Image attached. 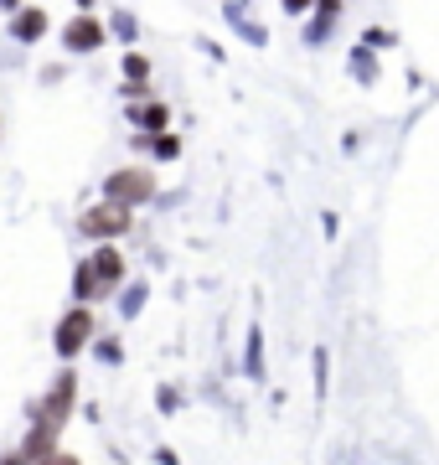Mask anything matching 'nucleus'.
<instances>
[{
  "mask_svg": "<svg viewBox=\"0 0 439 465\" xmlns=\"http://www.w3.org/2000/svg\"><path fill=\"white\" fill-rule=\"evenodd\" d=\"M130 223H135L130 207H119V202H93V207H83V217H78V232H83L88 243H119V238L130 232Z\"/></svg>",
  "mask_w": 439,
  "mask_h": 465,
  "instance_id": "nucleus-3",
  "label": "nucleus"
},
{
  "mask_svg": "<svg viewBox=\"0 0 439 465\" xmlns=\"http://www.w3.org/2000/svg\"><path fill=\"white\" fill-rule=\"evenodd\" d=\"M155 465H176V450H166V445H161V450H155Z\"/></svg>",
  "mask_w": 439,
  "mask_h": 465,
  "instance_id": "nucleus-27",
  "label": "nucleus"
},
{
  "mask_svg": "<svg viewBox=\"0 0 439 465\" xmlns=\"http://www.w3.org/2000/svg\"><path fill=\"white\" fill-rule=\"evenodd\" d=\"M119 94H124V104H140V99H155L151 84H119Z\"/></svg>",
  "mask_w": 439,
  "mask_h": 465,
  "instance_id": "nucleus-21",
  "label": "nucleus"
},
{
  "mask_svg": "<svg viewBox=\"0 0 439 465\" xmlns=\"http://www.w3.org/2000/svg\"><path fill=\"white\" fill-rule=\"evenodd\" d=\"M279 5H285L289 16H310L316 11V0H279Z\"/></svg>",
  "mask_w": 439,
  "mask_h": 465,
  "instance_id": "nucleus-23",
  "label": "nucleus"
},
{
  "mask_svg": "<svg viewBox=\"0 0 439 465\" xmlns=\"http://www.w3.org/2000/svg\"><path fill=\"white\" fill-rule=\"evenodd\" d=\"M310 393H316V403H326V393H331V351L326 347L310 351Z\"/></svg>",
  "mask_w": 439,
  "mask_h": 465,
  "instance_id": "nucleus-13",
  "label": "nucleus"
},
{
  "mask_svg": "<svg viewBox=\"0 0 439 465\" xmlns=\"http://www.w3.org/2000/svg\"><path fill=\"white\" fill-rule=\"evenodd\" d=\"M93 336H99V316H93V305H68L57 326H52V351H57V362L73 367L93 347Z\"/></svg>",
  "mask_w": 439,
  "mask_h": 465,
  "instance_id": "nucleus-1",
  "label": "nucleus"
},
{
  "mask_svg": "<svg viewBox=\"0 0 439 465\" xmlns=\"http://www.w3.org/2000/svg\"><path fill=\"white\" fill-rule=\"evenodd\" d=\"M78 399H83V378H78L73 367H63V372L47 382L42 403H36V419H47V424H57V430H68L73 414H78Z\"/></svg>",
  "mask_w": 439,
  "mask_h": 465,
  "instance_id": "nucleus-2",
  "label": "nucleus"
},
{
  "mask_svg": "<svg viewBox=\"0 0 439 465\" xmlns=\"http://www.w3.org/2000/svg\"><path fill=\"white\" fill-rule=\"evenodd\" d=\"M93 5H99V0H78V11H93Z\"/></svg>",
  "mask_w": 439,
  "mask_h": 465,
  "instance_id": "nucleus-30",
  "label": "nucleus"
},
{
  "mask_svg": "<svg viewBox=\"0 0 439 465\" xmlns=\"http://www.w3.org/2000/svg\"><path fill=\"white\" fill-rule=\"evenodd\" d=\"M119 295H124V300H119V316L135 321L140 311H145V300H151V284H145V280H124V290H119Z\"/></svg>",
  "mask_w": 439,
  "mask_h": 465,
  "instance_id": "nucleus-14",
  "label": "nucleus"
},
{
  "mask_svg": "<svg viewBox=\"0 0 439 465\" xmlns=\"http://www.w3.org/2000/svg\"><path fill=\"white\" fill-rule=\"evenodd\" d=\"M124 119H130V124H135L140 134H166V130H171V104H166V99L124 104Z\"/></svg>",
  "mask_w": 439,
  "mask_h": 465,
  "instance_id": "nucleus-8",
  "label": "nucleus"
},
{
  "mask_svg": "<svg viewBox=\"0 0 439 465\" xmlns=\"http://www.w3.org/2000/svg\"><path fill=\"white\" fill-rule=\"evenodd\" d=\"M316 5H321V11H337V16H341V0H316Z\"/></svg>",
  "mask_w": 439,
  "mask_h": 465,
  "instance_id": "nucleus-29",
  "label": "nucleus"
},
{
  "mask_svg": "<svg viewBox=\"0 0 439 465\" xmlns=\"http://www.w3.org/2000/svg\"><path fill=\"white\" fill-rule=\"evenodd\" d=\"M103 42H109V26H103L93 11H78V16L63 26V52L68 57H88V52H103Z\"/></svg>",
  "mask_w": 439,
  "mask_h": 465,
  "instance_id": "nucleus-5",
  "label": "nucleus"
},
{
  "mask_svg": "<svg viewBox=\"0 0 439 465\" xmlns=\"http://www.w3.org/2000/svg\"><path fill=\"white\" fill-rule=\"evenodd\" d=\"M5 32H11V42H21V47H36V42L52 32V21H47V11H42V5H21Z\"/></svg>",
  "mask_w": 439,
  "mask_h": 465,
  "instance_id": "nucleus-9",
  "label": "nucleus"
},
{
  "mask_svg": "<svg viewBox=\"0 0 439 465\" xmlns=\"http://www.w3.org/2000/svg\"><path fill=\"white\" fill-rule=\"evenodd\" d=\"M88 264H93V280H99V295H119L124 290V280H130V259H124V249L119 243H99V249L88 253Z\"/></svg>",
  "mask_w": 439,
  "mask_h": 465,
  "instance_id": "nucleus-6",
  "label": "nucleus"
},
{
  "mask_svg": "<svg viewBox=\"0 0 439 465\" xmlns=\"http://www.w3.org/2000/svg\"><path fill=\"white\" fill-rule=\"evenodd\" d=\"M222 16H228V26H233L243 42H254V47H269V32H264L254 16H243V0H228V5H222Z\"/></svg>",
  "mask_w": 439,
  "mask_h": 465,
  "instance_id": "nucleus-11",
  "label": "nucleus"
},
{
  "mask_svg": "<svg viewBox=\"0 0 439 465\" xmlns=\"http://www.w3.org/2000/svg\"><path fill=\"white\" fill-rule=\"evenodd\" d=\"M99 280H93V264L88 259H78L73 264V305H99Z\"/></svg>",
  "mask_w": 439,
  "mask_h": 465,
  "instance_id": "nucleus-12",
  "label": "nucleus"
},
{
  "mask_svg": "<svg viewBox=\"0 0 439 465\" xmlns=\"http://www.w3.org/2000/svg\"><path fill=\"white\" fill-rule=\"evenodd\" d=\"M0 134H5V119H0Z\"/></svg>",
  "mask_w": 439,
  "mask_h": 465,
  "instance_id": "nucleus-31",
  "label": "nucleus"
},
{
  "mask_svg": "<svg viewBox=\"0 0 439 465\" xmlns=\"http://www.w3.org/2000/svg\"><path fill=\"white\" fill-rule=\"evenodd\" d=\"M0 465H32V460H26L21 450H0Z\"/></svg>",
  "mask_w": 439,
  "mask_h": 465,
  "instance_id": "nucleus-26",
  "label": "nucleus"
},
{
  "mask_svg": "<svg viewBox=\"0 0 439 465\" xmlns=\"http://www.w3.org/2000/svg\"><path fill=\"white\" fill-rule=\"evenodd\" d=\"M0 11H5V16H16V11H21V0H0Z\"/></svg>",
  "mask_w": 439,
  "mask_h": 465,
  "instance_id": "nucleus-28",
  "label": "nucleus"
},
{
  "mask_svg": "<svg viewBox=\"0 0 439 465\" xmlns=\"http://www.w3.org/2000/svg\"><path fill=\"white\" fill-rule=\"evenodd\" d=\"M155 155V161H176V155H181V140H176V134H151V145H145Z\"/></svg>",
  "mask_w": 439,
  "mask_h": 465,
  "instance_id": "nucleus-19",
  "label": "nucleus"
},
{
  "mask_svg": "<svg viewBox=\"0 0 439 465\" xmlns=\"http://www.w3.org/2000/svg\"><path fill=\"white\" fill-rule=\"evenodd\" d=\"M346 73H352L356 84H377V63H372V52L356 42L352 47V57H346Z\"/></svg>",
  "mask_w": 439,
  "mask_h": 465,
  "instance_id": "nucleus-16",
  "label": "nucleus"
},
{
  "mask_svg": "<svg viewBox=\"0 0 439 465\" xmlns=\"http://www.w3.org/2000/svg\"><path fill=\"white\" fill-rule=\"evenodd\" d=\"M124 84H151V57L145 52H124Z\"/></svg>",
  "mask_w": 439,
  "mask_h": 465,
  "instance_id": "nucleus-18",
  "label": "nucleus"
},
{
  "mask_svg": "<svg viewBox=\"0 0 439 465\" xmlns=\"http://www.w3.org/2000/svg\"><path fill=\"white\" fill-rule=\"evenodd\" d=\"M243 378L269 382V351H264V331L259 326H249V336H243Z\"/></svg>",
  "mask_w": 439,
  "mask_h": 465,
  "instance_id": "nucleus-10",
  "label": "nucleus"
},
{
  "mask_svg": "<svg viewBox=\"0 0 439 465\" xmlns=\"http://www.w3.org/2000/svg\"><path fill=\"white\" fill-rule=\"evenodd\" d=\"M109 32H114L119 42H135V36H140V21L130 16V11H114V16H109Z\"/></svg>",
  "mask_w": 439,
  "mask_h": 465,
  "instance_id": "nucleus-20",
  "label": "nucleus"
},
{
  "mask_svg": "<svg viewBox=\"0 0 439 465\" xmlns=\"http://www.w3.org/2000/svg\"><path fill=\"white\" fill-rule=\"evenodd\" d=\"M93 357H99L103 367H124V341H119V336H93Z\"/></svg>",
  "mask_w": 439,
  "mask_h": 465,
  "instance_id": "nucleus-17",
  "label": "nucleus"
},
{
  "mask_svg": "<svg viewBox=\"0 0 439 465\" xmlns=\"http://www.w3.org/2000/svg\"><path fill=\"white\" fill-rule=\"evenodd\" d=\"M155 403H161L166 414H176V409H181V393H176V388H161V393H155Z\"/></svg>",
  "mask_w": 439,
  "mask_h": 465,
  "instance_id": "nucleus-22",
  "label": "nucleus"
},
{
  "mask_svg": "<svg viewBox=\"0 0 439 465\" xmlns=\"http://www.w3.org/2000/svg\"><path fill=\"white\" fill-rule=\"evenodd\" d=\"M42 465H83V455H73V450H57V455H47Z\"/></svg>",
  "mask_w": 439,
  "mask_h": 465,
  "instance_id": "nucleus-24",
  "label": "nucleus"
},
{
  "mask_svg": "<svg viewBox=\"0 0 439 465\" xmlns=\"http://www.w3.org/2000/svg\"><path fill=\"white\" fill-rule=\"evenodd\" d=\"M103 202H119V207H145V202H155V176L145 166H119L103 176Z\"/></svg>",
  "mask_w": 439,
  "mask_h": 465,
  "instance_id": "nucleus-4",
  "label": "nucleus"
},
{
  "mask_svg": "<svg viewBox=\"0 0 439 465\" xmlns=\"http://www.w3.org/2000/svg\"><path fill=\"white\" fill-rule=\"evenodd\" d=\"M16 450H21L32 465H42L47 455H57V450H63V430H57V424H47V419H32Z\"/></svg>",
  "mask_w": 439,
  "mask_h": 465,
  "instance_id": "nucleus-7",
  "label": "nucleus"
},
{
  "mask_svg": "<svg viewBox=\"0 0 439 465\" xmlns=\"http://www.w3.org/2000/svg\"><path fill=\"white\" fill-rule=\"evenodd\" d=\"M331 32H337V11H321V5H316L310 21H305V42H310V47H321Z\"/></svg>",
  "mask_w": 439,
  "mask_h": 465,
  "instance_id": "nucleus-15",
  "label": "nucleus"
},
{
  "mask_svg": "<svg viewBox=\"0 0 439 465\" xmlns=\"http://www.w3.org/2000/svg\"><path fill=\"white\" fill-rule=\"evenodd\" d=\"M63 78H68V67H63V63H52V67H42V84H63Z\"/></svg>",
  "mask_w": 439,
  "mask_h": 465,
  "instance_id": "nucleus-25",
  "label": "nucleus"
}]
</instances>
